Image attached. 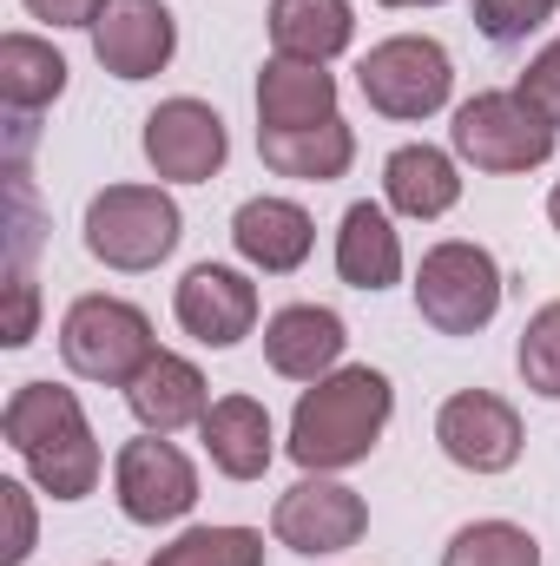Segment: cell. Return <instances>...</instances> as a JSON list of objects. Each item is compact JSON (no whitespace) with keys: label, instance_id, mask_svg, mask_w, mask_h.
<instances>
[{"label":"cell","instance_id":"25","mask_svg":"<svg viewBox=\"0 0 560 566\" xmlns=\"http://www.w3.org/2000/svg\"><path fill=\"white\" fill-rule=\"evenodd\" d=\"M152 566H265L258 527H185L172 547H158Z\"/></svg>","mask_w":560,"mask_h":566},{"label":"cell","instance_id":"22","mask_svg":"<svg viewBox=\"0 0 560 566\" xmlns=\"http://www.w3.org/2000/svg\"><path fill=\"white\" fill-rule=\"evenodd\" d=\"M265 20H271V53L310 60V66H330V60L356 40L350 0H271Z\"/></svg>","mask_w":560,"mask_h":566},{"label":"cell","instance_id":"34","mask_svg":"<svg viewBox=\"0 0 560 566\" xmlns=\"http://www.w3.org/2000/svg\"><path fill=\"white\" fill-rule=\"evenodd\" d=\"M106 566H113V560H106Z\"/></svg>","mask_w":560,"mask_h":566},{"label":"cell","instance_id":"3","mask_svg":"<svg viewBox=\"0 0 560 566\" xmlns=\"http://www.w3.org/2000/svg\"><path fill=\"white\" fill-rule=\"evenodd\" d=\"M158 356L152 343V316L126 296H73L66 316H60V363L80 376V382H106V389H126L145 363Z\"/></svg>","mask_w":560,"mask_h":566},{"label":"cell","instance_id":"32","mask_svg":"<svg viewBox=\"0 0 560 566\" xmlns=\"http://www.w3.org/2000/svg\"><path fill=\"white\" fill-rule=\"evenodd\" d=\"M548 224H554V231H560V185H554V191H548Z\"/></svg>","mask_w":560,"mask_h":566},{"label":"cell","instance_id":"24","mask_svg":"<svg viewBox=\"0 0 560 566\" xmlns=\"http://www.w3.org/2000/svg\"><path fill=\"white\" fill-rule=\"evenodd\" d=\"M442 566H541V541L515 521H468L442 547Z\"/></svg>","mask_w":560,"mask_h":566},{"label":"cell","instance_id":"19","mask_svg":"<svg viewBox=\"0 0 560 566\" xmlns=\"http://www.w3.org/2000/svg\"><path fill=\"white\" fill-rule=\"evenodd\" d=\"M258 158L278 171V178H297V185H330L356 165V133L336 119H317V126H283V133H258Z\"/></svg>","mask_w":560,"mask_h":566},{"label":"cell","instance_id":"12","mask_svg":"<svg viewBox=\"0 0 560 566\" xmlns=\"http://www.w3.org/2000/svg\"><path fill=\"white\" fill-rule=\"evenodd\" d=\"M172 316L205 349H238L258 329V283L231 264H191L172 290Z\"/></svg>","mask_w":560,"mask_h":566},{"label":"cell","instance_id":"29","mask_svg":"<svg viewBox=\"0 0 560 566\" xmlns=\"http://www.w3.org/2000/svg\"><path fill=\"white\" fill-rule=\"evenodd\" d=\"M0 507H7V547H0V566H20L33 554V494L20 481H0Z\"/></svg>","mask_w":560,"mask_h":566},{"label":"cell","instance_id":"16","mask_svg":"<svg viewBox=\"0 0 560 566\" xmlns=\"http://www.w3.org/2000/svg\"><path fill=\"white\" fill-rule=\"evenodd\" d=\"M231 244H238V258H245L251 271L290 277V271L310 258L317 224H310V211H303L297 198H245L238 218H231Z\"/></svg>","mask_w":560,"mask_h":566},{"label":"cell","instance_id":"31","mask_svg":"<svg viewBox=\"0 0 560 566\" xmlns=\"http://www.w3.org/2000/svg\"><path fill=\"white\" fill-rule=\"evenodd\" d=\"M7 290H13V316H7V349H27V343H33V277H27V264H13Z\"/></svg>","mask_w":560,"mask_h":566},{"label":"cell","instance_id":"1","mask_svg":"<svg viewBox=\"0 0 560 566\" xmlns=\"http://www.w3.org/2000/svg\"><path fill=\"white\" fill-rule=\"evenodd\" d=\"M0 434H7V448L20 454V468L33 474L40 494L86 501L100 488L106 454H100V434H93V422H86V409H80L73 389H60V382H20L7 396V409H0Z\"/></svg>","mask_w":560,"mask_h":566},{"label":"cell","instance_id":"2","mask_svg":"<svg viewBox=\"0 0 560 566\" xmlns=\"http://www.w3.org/2000/svg\"><path fill=\"white\" fill-rule=\"evenodd\" d=\"M396 416V389L383 369L356 363V369H336L323 382H310L290 409V461L303 474H343L356 461H370V448L383 441V428Z\"/></svg>","mask_w":560,"mask_h":566},{"label":"cell","instance_id":"28","mask_svg":"<svg viewBox=\"0 0 560 566\" xmlns=\"http://www.w3.org/2000/svg\"><path fill=\"white\" fill-rule=\"evenodd\" d=\"M515 93H521L541 119H554V126H560V33L535 53V60H528V73H521V86H515Z\"/></svg>","mask_w":560,"mask_h":566},{"label":"cell","instance_id":"23","mask_svg":"<svg viewBox=\"0 0 560 566\" xmlns=\"http://www.w3.org/2000/svg\"><path fill=\"white\" fill-rule=\"evenodd\" d=\"M66 93V60L53 53V40L40 33H7L0 40V99L13 119H33L46 113L53 99Z\"/></svg>","mask_w":560,"mask_h":566},{"label":"cell","instance_id":"11","mask_svg":"<svg viewBox=\"0 0 560 566\" xmlns=\"http://www.w3.org/2000/svg\"><path fill=\"white\" fill-rule=\"evenodd\" d=\"M435 441H442V454L455 461V468H468V474H508L515 461H521V416H515V402H501V396H488V389H462V396H448L442 409H435Z\"/></svg>","mask_w":560,"mask_h":566},{"label":"cell","instance_id":"7","mask_svg":"<svg viewBox=\"0 0 560 566\" xmlns=\"http://www.w3.org/2000/svg\"><path fill=\"white\" fill-rule=\"evenodd\" d=\"M356 86H363L370 113H383V119H435L455 93V60L428 33H396L363 53Z\"/></svg>","mask_w":560,"mask_h":566},{"label":"cell","instance_id":"5","mask_svg":"<svg viewBox=\"0 0 560 566\" xmlns=\"http://www.w3.org/2000/svg\"><path fill=\"white\" fill-rule=\"evenodd\" d=\"M80 231L106 271H158L178 251L185 218H178L172 191H158V185H106V191H93Z\"/></svg>","mask_w":560,"mask_h":566},{"label":"cell","instance_id":"21","mask_svg":"<svg viewBox=\"0 0 560 566\" xmlns=\"http://www.w3.org/2000/svg\"><path fill=\"white\" fill-rule=\"evenodd\" d=\"M336 277L350 290H390L403 283V238L390 224L383 205H350L343 224H336Z\"/></svg>","mask_w":560,"mask_h":566},{"label":"cell","instance_id":"4","mask_svg":"<svg viewBox=\"0 0 560 566\" xmlns=\"http://www.w3.org/2000/svg\"><path fill=\"white\" fill-rule=\"evenodd\" d=\"M560 126L541 119L521 93H475L455 106L448 119V145L462 165L475 171H495V178H515V171H541L554 158Z\"/></svg>","mask_w":560,"mask_h":566},{"label":"cell","instance_id":"18","mask_svg":"<svg viewBox=\"0 0 560 566\" xmlns=\"http://www.w3.org/2000/svg\"><path fill=\"white\" fill-rule=\"evenodd\" d=\"M383 205L396 218H448L462 205V171H455V151L442 145H396L383 158Z\"/></svg>","mask_w":560,"mask_h":566},{"label":"cell","instance_id":"26","mask_svg":"<svg viewBox=\"0 0 560 566\" xmlns=\"http://www.w3.org/2000/svg\"><path fill=\"white\" fill-rule=\"evenodd\" d=\"M515 369H521V382H528L541 402H560V296L528 316L521 349H515Z\"/></svg>","mask_w":560,"mask_h":566},{"label":"cell","instance_id":"6","mask_svg":"<svg viewBox=\"0 0 560 566\" xmlns=\"http://www.w3.org/2000/svg\"><path fill=\"white\" fill-rule=\"evenodd\" d=\"M416 310L435 336H475L495 323L501 310V264L488 244H468V238H448V244H428L416 271Z\"/></svg>","mask_w":560,"mask_h":566},{"label":"cell","instance_id":"13","mask_svg":"<svg viewBox=\"0 0 560 566\" xmlns=\"http://www.w3.org/2000/svg\"><path fill=\"white\" fill-rule=\"evenodd\" d=\"M93 53H100V66H106L113 80L139 86V80H152V73L172 66V53H178V20H172L165 0H113V7L93 20Z\"/></svg>","mask_w":560,"mask_h":566},{"label":"cell","instance_id":"10","mask_svg":"<svg viewBox=\"0 0 560 566\" xmlns=\"http://www.w3.org/2000/svg\"><path fill=\"white\" fill-rule=\"evenodd\" d=\"M145 165L165 185H211L231 158V133L205 99H165L145 113Z\"/></svg>","mask_w":560,"mask_h":566},{"label":"cell","instance_id":"33","mask_svg":"<svg viewBox=\"0 0 560 566\" xmlns=\"http://www.w3.org/2000/svg\"><path fill=\"white\" fill-rule=\"evenodd\" d=\"M383 7H442V0H383Z\"/></svg>","mask_w":560,"mask_h":566},{"label":"cell","instance_id":"8","mask_svg":"<svg viewBox=\"0 0 560 566\" xmlns=\"http://www.w3.org/2000/svg\"><path fill=\"white\" fill-rule=\"evenodd\" d=\"M113 494H120V514L133 527H172L198 507V468L165 434H139L113 461Z\"/></svg>","mask_w":560,"mask_h":566},{"label":"cell","instance_id":"15","mask_svg":"<svg viewBox=\"0 0 560 566\" xmlns=\"http://www.w3.org/2000/svg\"><path fill=\"white\" fill-rule=\"evenodd\" d=\"M198 441L225 481H265V468L278 461V428L258 396H218L198 422Z\"/></svg>","mask_w":560,"mask_h":566},{"label":"cell","instance_id":"17","mask_svg":"<svg viewBox=\"0 0 560 566\" xmlns=\"http://www.w3.org/2000/svg\"><path fill=\"white\" fill-rule=\"evenodd\" d=\"M126 409L139 416L145 434H178V428H198L211 409V389L198 376V363H185L178 349H158L139 376L126 382Z\"/></svg>","mask_w":560,"mask_h":566},{"label":"cell","instance_id":"9","mask_svg":"<svg viewBox=\"0 0 560 566\" xmlns=\"http://www.w3.org/2000/svg\"><path fill=\"white\" fill-rule=\"evenodd\" d=\"M363 527H370L363 494L343 488V481H330V474H303L297 488H283L278 507H271L278 547L310 554V560H317V554H350V547L363 541Z\"/></svg>","mask_w":560,"mask_h":566},{"label":"cell","instance_id":"20","mask_svg":"<svg viewBox=\"0 0 560 566\" xmlns=\"http://www.w3.org/2000/svg\"><path fill=\"white\" fill-rule=\"evenodd\" d=\"M336 119V80L310 60H283L271 53L258 73V133H283V126H317Z\"/></svg>","mask_w":560,"mask_h":566},{"label":"cell","instance_id":"27","mask_svg":"<svg viewBox=\"0 0 560 566\" xmlns=\"http://www.w3.org/2000/svg\"><path fill=\"white\" fill-rule=\"evenodd\" d=\"M560 13V0H475V27L495 46H521L528 33H541Z\"/></svg>","mask_w":560,"mask_h":566},{"label":"cell","instance_id":"14","mask_svg":"<svg viewBox=\"0 0 560 566\" xmlns=\"http://www.w3.org/2000/svg\"><path fill=\"white\" fill-rule=\"evenodd\" d=\"M343 343H350V329H343V316L330 303H283L278 316L265 323V363L278 369L283 382H303V389L336 376Z\"/></svg>","mask_w":560,"mask_h":566},{"label":"cell","instance_id":"30","mask_svg":"<svg viewBox=\"0 0 560 566\" xmlns=\"http://www.w3.org/2000/svg\"><path fill=\"white\" fill-rule=\"evenodd\" d=\"M33 20H46V27H86L93 33V20L113 7V0H20Z\"/></svg>","mask_w":560,"mask_h":566}]
</instances>
